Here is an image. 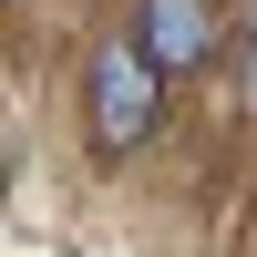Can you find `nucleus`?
I'll list each match as a JSON object with an SVG mask.
<instances>
[{"label":"nucleus","mask_w":257,"mask_h":257,"mask_svg":"<svg viewBox=\"0 0 257 257\" xmlns=\"http://www.w3.org/2000/svg\"><path fill=\"white\" fill-rule=\"evenodd\" d=\"M155 113H165V82L144 72V52L134 41H93V62H82V134H93V155L113 165V155H134L144 134H155Z\"/></svg>","instance_id":"nucleus-1"},{"label":"nucleus","mask_w":257,"mask_h":257,"mask_svg":"<svg viewBox=\"0 0 257 257\" xmlns=\"http://www.w3.org/2000/svg\"><path fill=\"white\" fill-rule=\"evenodd\" d=\"M123 41L144 52V72H155V82H185V72L216 62L226 0H134V31H123Z\"/></svg>","instance_id":"nucleus-2"},{"label":"nucleus","mask_w":257,"mask_h":257,"mask_svg":"<svg viewBox=\"0 0 257 257\" xmlns=\"http://www.w3.org/2000/svg\"><path fill=\"white\" fill-rule=\"evenodd\" d=\"M237 103L257 113V31H247V82H237Z\"/></svg>","instance_id":"nucleus-3"}]
</instances>
